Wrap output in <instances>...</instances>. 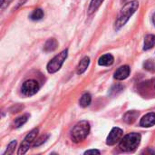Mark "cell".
Here are the masks:
<instances>
[{
    "label": "cell",
    "mask_w": 155,
    "mask_h": 155,
    "mask_svg": "<svg viewBox=\"0 0 155 155\" xmlns=\"http://www.w3.org/2000/svg\"><path fill=\"white\" fill-rule=\"evenodd\" d=\"M43 17H44V11H43L41 8H36V9H35V10L31 13V15H30V18H31L32 20H35V21L40 20V19H42Z\"/></svg>",
    "instance_id": "16"
},
{
    "label": "cell",
    "mask_w": 155,
    "mask_h": 155,
    "mask_svg": "<svg viewBox=\"0 0 155 155\" xmlns=\"http://www.w3.org/2000/svg\"><path fill=\"white\" fill-rule=\"evenodd\" d=\"M15 145H16V141L11 142V143H9V145L7 146L5 154H11V153H13V152H14V150H15Z\"/></svg>",
    "instance_id": "20"
},
{
    "label": "cell",
    "mask_w": 155,
    "mask_h": 155,
    "mask_svg": "<svg viewBox=\"0 0 155 155\" xmlns=\"http://www.w3.org/2000/svg\"><path fill=\"white\" fill-rule=\"evenodd\" d=\"M39 90V84L35 80H27L22 85V93L25 96L35 94Z\"/></svg>",
    "instance_id": "6"
},
{
    "label": "cell",
    "mask_w": 155,
    "mask_h": 155,
    "mask_svg": "<svg viewBox=\"0 0 155 155\" xmlns=\"http://www.w3.org/2000/svg\"><path fill=\"white\" fill-rule=\"evenodd\" d=\"M153 24H154L155 25V14L153 15Z\"/></svg>",
    "instance_id": "23"
},
{
    "label": "cell",
    "mask_w": 155,
    "mask_h": 155,
    "mask_svg": "<svg viewBox=\"0 0 155 155\" xmlns=\"http://www.w3.org/2000/svg\"><path fill=\"white\" fill-rule=\"evenodd\" d=\"M68 55V50H64L63 52H61L59 54L55 55L47 64V71L50 74H54L55 72H57L63 65L64 60L66 59Z\"/></svg>",
    "instance_id": "4"
},
{
    "label": "cell",
    "mask_w": 155,
    "mask_h": 155,
    "mask_svg": "<svg viewBox=\"0 0 155 155\" xmlns=\"http://www.w3.org/2000/svg\"><path fill=\"white\" fill-rule=\"evenodd\" d=\"M140 125L143 127H152L155 125L154 113H149L146 115H144L140 122Z\"/></svg>",
    "instance_id": "9"
},
{
    "label": "cell",
    "mask_w": 155,
    "mask_h": 155,
    "mask_svg": "<svg viewBox=\"0 0 155 155\" xmlns=\"http://www.w3.org/2000/svg\"><path fill=\"white\" fill-rule=\"evenodd\" d=\"M130 72H131V69H130V67L128 65L121 66L114 73V78L117 79V80H120V81L121 80H124V79H126L129 76Z\"/></svg>",
    "instance_id": "8"
},
{
    "label": "cell",
    "mask_w": 155,
    "mask_h": 155,
    "mask_svg": "<svg viewBox=\"0 0 155 155\" xmlns=\"http://www.w3.org/2000/svg\"><path fill=\"white\" fill-rule=\"evenodd\" d=\"M139 7V3L136 0L128 2L124 5V7L121 9V12L118 15V18L115 22V29L119 30L121 29L130 19V17L135 13V11Z\"/></svg>",
    "instance_id": "1"
},
{
    "label": "cell",
    "mask_w": 155,
    "mask_h": 155,
    "mask_svg": "<svg viewBox=\"0 0 155 155\" xmlns=\"http://www.w3.org/2000/svg\"><path fill=\"white\" fill-rule=\"evenodd\" d=\"M139 116V113L136 112V111H130V112H127L124 116V120L125 123L127 124H133L136 121V119L138 118Z\"/></svg>",
    "instance_id": "12"
},
{
    "label": "cell",
    "mask_w": 155,
    "mask_h": 155,
    "mask_svg": "<svg viewBox=\"0 0 155 155\" xmlns=\"http://www.w3.org/2000/svg\"><path fill=\"white\" fill-rule=\"evenodd\" d=\"M37 134H38V129H34L32 130L24 139V141L22 142L21 145H20V148L17 152V154L21 155V154H25L29 147L32 145V143L35 141V138L37 136Z\"/></svg>",
    "instance_id": "5"
},
{
    "label": "cell",
    "mask_w": 155,
    "mask_h": 155,
    "mask_svg": "<svg viewBox=\"0 0 155 155\" xmlns=\"http://www.w3.org/2000/svg\"><path fill=\"white\" fill-rule=\"evenodd\" d=\"M155 45V35H148L144 39V50H149Z\"/></svg>",
    "instance_id": "14"
},
{
    "label": "cell",
    "mask_w": 155,
    "mask_h": 155,
    "mask_svg": "<svg viewBox=\"0 0 155 155\" xmlns=\"http://www.w3.org/2000/svg\"><path fill=\"white\" fill-rule=\"evenodd\" d=\"M4 2H5V0H1V4H2V5L4 4Z\"/></svg>",
    "instance_id": "24"
},
{
    "label": "cell",
    "mask_w": 155,
    "mask_h": 155,
    "mask_svg": "<svg viewBox=\"0 0 155 155\" xmlns=\"http://www.w3.org/2000/svg\"><path fill=\"white\" fill-rule=\"evenodd\" d=\"M123 130L122 129H120V128H114L111 132H110V134H109V135H108V137H107V140H106V143L108 144V145H114V144H115L121 138H122V136H123Z\"/></svg>",
    "instance_id": "7"
},
{
    "label": "cell",
    "mask_w": 155,
    "mask_h": 155,
    "mask_svg": "<svg viewBox=\"0 0 155 155\" xmlns=\"http://www.w3.org/2000/svg\"><path fill=\"white\" fill-rule=\"evenodd\" d=\"M154 66L155 63L154 62H151V61H147L146 64H144V67L147 69V70H150V71H154Z\"/></svg>",
    "instance_id": "21"
},
{
    "label": "cell",
    "mask_w": 155,
    "mask_h": 155,
    "mask_svg": "<svg viewBox=\"0 0 155 155\" xmlns=\"http://www.w3.org/2000/svg\"><path fill=\"white\" fill-rule=\"evenodd\" d=\"M89 64H90V59H89V57H87V56L84 57V58L80 61L78 66H77V74H82L83 73H84V72L86 71V69L88 68Z\"/></svg>",
    "instance_id": "11"
},
{
    "label": "cell",
    "mask_w": 155,
    "mask_h": 155,
    "mask_svg": "<svg viewBox=\"0 0 155 155\" xmlns=\"http://www.w3.org/2000/svg\"><path fill=\"white\" fill-rule=\"evenodd\" d=\"M48 138H49V135L48 134H45V135H42L40 138H38L37 140H35V143H34V144H33V146L34 147H37V146H40L41 144H43V143H45L47 140H48Z\"/></svg>",
    "instance_id": "19"
},
{
    "label": "cell",
    "mask_w": 155,
    "mask_h": 155,
    "mask_svg": "<svg viewBox=\"0 0 155 155\" xmlns=\"http://www.w3.org/2000/svg\"><path fill=\"white\" fill-rule=\"evenodd\" d=\"M58 43L54 38H50L46 41V43L45 44L44 46V50L45 52H53L57 48Z\"/></svg>",
    "instance_id": "13"
},
{
    "label": "cell",
    "mask_w": 155,
    "mask_h": 155,
    "mask_svg": "<svg viewBox=\"0 0 155 155\" xmlns=\"http://www.w3.org/2000/svg\"><path fill=\"white\" fill-rule=\"evenodd\" d=\"M114 56L111 54H106L99 58L98 64L102 66H109L114 63Z\"/></svg>",
    "instance_id": "10"
},
{
    "label": "cell",
    "mask_w": 155,
    "mask_h": 155,
    "mask_svg": "<svg viewBox=\"0 0 155 155\" xmlns=\"http://www.w3.org/2000/svg\"><path fill=\"white\" fill-rule=\"evenodd\" d=\"M140 143H141V135L136 133H132L125 135L122 139L119 146L123 152L131 153L138 148Z\"/></svg>",
    "instance_id": "2"
},
{
    "label": "cell",
    "mask_w": 155,
    "mask_h": 155,
    "mask_svg": "<svg viewBox=\"0 0 155 155\" xmlns=\"http://www.w3.org/2000/svg\"><path fill=\"white\" fill-rule=\"evenodd\" d=\"M27 118H28V115H23V116H20V117L16 118V119L15 120L14 124H13L14 127H15V128H19V127H21L22 125H24V124L26 123Z\"/></svg>",
    "instance_id": "18"
},
{
    "label": "cell",
    "mask_w": 155,
    "mask_h": 155,
    "mask_svg": "<svg viewBox=\"0 0 155 155\" xmlns=\"http://www.w3.org/2000/svg\"><path fill=\"white\" fill-rule=\"evenodd\" d=\"M90 133V124L87 121H81L77 123L72 132H71V138L74 143L83 142Z\"/></svg>",
    "instance_id": "3"
},
{
    "label": "cell",
    "mask_w": 155,
    "mask_h": 155,
    "mask_svg": "<svg viewBox=\"0 0 155 155\" xmlns=\"http://www.w3.org/2000/svg\"><path fill=\"white\" fill-rule=\"evenodd\" d=\"M104 2V0H92L88 8V13L89 14H93L102 5V3Z\"/></svg>",
    "instance_id": "15"
},
{
    "label": "cell",
    "mask_w": 155,
    "mask_h": 155,
    "mask_svg": "<svg viewBox=\"0 0 155 155\" xmlns=\"http://www.w3.org/2000/svg\"><path fill=\"white\" fill-rule=\"evenodd\" d=\"M94 153L100 154V152L98 150H89V151H86L84 153V154H94Z\"/></svg>",
    "instance_id": "22"
},
{
    "label": "cell",
    "mask_w": 155,
    "mask_h": 155,
    "mask_svg": "<svg viewBox=\"0 0 155 155\" xmlns=\"http://www.w3.org/2000/svg\"><path fill=\"white\" fill-rule=\"evenodd\" d=\"M92 102V97L89 94H84L80 99V105L82 107H87Z\"/></svg>",
    "instance_id": "17"
}]
</instances>
